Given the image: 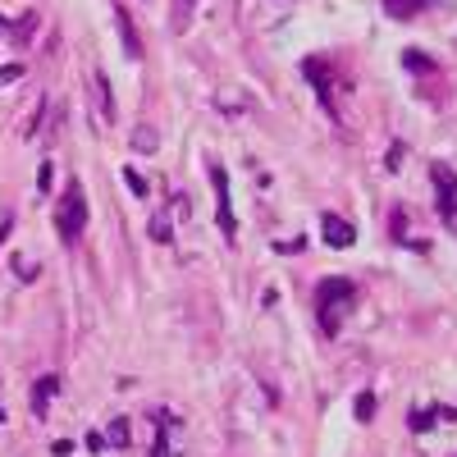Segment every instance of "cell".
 Listing matches in <instances>:
<instances>
[{
  "label": "cell",
  "mask_w": 457,
  "mask_h": 457,
  "mask_svg": "<svg viewBox=\"0 0 457 457\" xmlns=\"http://www.w3.org/2000/svg\"><path fill=\"white\" fill-rule=\"evenodd\" d=\"M170 430H174V416L155 412V449H151V457H170Z\"/></svg>",
  "instance_id": "cell-9"
},
{
  "label": "cell",
  "mask_w": 457,
  "mask_h": 457,
  "mask_svg": "<svg viewBox=\"0 0 457 457\" xmlns=\"http://www.w3.org/2000/svg\"><path fill=\"white\" fill-rule=\"evenodd\" d=\"M412 430H416V434H421V430H430V416H425V412H416V416H412Z\"/></svg>",
  "instance_id": "cell-19"
},
{
  "label": "cell",
  "mask_w": 457,
  "mask_h": 457,
  "mask_svg": "<svg viewBox=\"0 0 457 457\" xmlns=\"http://www.w3.org/2000/svg\"><path fill=\"white\" fill-rule=\"evenodd\" d=\"M151 238H155V242H170V215H165V210L151 220Z\"/></svg>",
  "instance_id": "cell-14"
},
{
  "label": "cell",
  "mask_w": 457,
  "mask_h": 457,
  "mask_svg": "<svg viewBox=\"0 0 457 457\" xmlns=\"http://www.w3.org/2000/svg\"><path fill=\"white\" fill-rule=\"evenodd\" d=\"M302 73L311 78V83H316L320 101H325V105H334V87H329V78H325V69H320V60H307V64H302Z\"/></svg>",
  "instance_id": "cell-10"
},
{
  "label": "cell",
  "mask_w": 457,
  "mask_h": 457,
  "mask_svg": "<svg viewBox=\"0 0 457 457\" xmlns=\"http://www.w3.org/2000/svg\"><path fill=\"white\" fill-rule=\"evenodd\" d=\"M320 233H325V242H329V247H338V251L352 247V238H357L352 225H348V220H338V215H325V220H320Z\"/></svg>",
  "instance_id": "cell-5"
},
{
  "label": "cell",
  "mask_w": 457,
  "mask_h": 457,
  "mask_svg": "<svg viewBox=\"0 0 457 457\" xmlns=\"http://www.w3.org/2000/svg\"><path fill=\"white\" fill-rule=\"evenodd\" d=\"M403 142H393V147H388V170H403Z\"/></svg>",
  "instance_id": "cell-17"
},
{
  "label": "cell",
  "mask_w": 457,
  "mask_h": 457,
  "mask_svg": "<svg viewBox=\"0 0 457 457\" xmlns=\"http://www.w3.org/2000/svg\"><path fill=\"white\" fill-rule=\"evenodd\" d=\"M114 23H119V37H124V51H129V60H142V42L138 32H133V18L124 5H114Z\"/></svg>",
  "instance_id": "cell-7"
},
{
  "label": "cell",
  "mask_w": 457,
  "mask_h": 457,
  "mask_svg": "<svg viewBox=\"0 0 457 457\" xmlns=\"http://www.w3.org/2000/svg\"><path fill=\"white\" fill-rule=\"evenodd\" d=\"M430 5H434V0H384L388 18H398V23H412V18H421Z\"/></svg>",
  "instance_id": "cell-6"
},
{
  "label": "cell",
  "mask_w": 457,
  "mask_h": 457,
  "mask_svg": "<svg viewBox=\"0 0 457 457\" xmlns=\"http://www.w3.org/2000/svg\"><path fill=\"white\" fill-rule=\"evenodd\" d=\"M357 307V284L343 275H329L325 284L316 288V311H320V325H325V334H338V325H343V316Z\"/></svg>",
  "instance_id": "cell-1"
},
{
  "label": "cell",
  "mask_w": 457,
  "mask_h": 457,
  "mask_svg": "<svg viewBox=\"0 0 457 457\" xmlns=\"http://www.w3.org/2000/svg\"><path fill=\"white\" fill-rule=\"evenodd\" d=\"M210 183H215V215H220V229H225V238L233 242V233H238V220H233V206H229V174L225 170H220V165H215V170H210Z\"/></svg>",
  "instance_id": "cell-4"
},
{
  "label": "cell",
  "mask_w": 457,
  "mask_h": 457,
  "mask_svg": "<svg viewBox=\"0 0 457 457\" xmlns=\"http://www.w3.org/2000/svg\"><path fill=\"white\" fill-rule=\"evenodd\" d=\"M192 5H197V0H174V28H188Z\"/></svg>",
  "instance_id": "cell-13"
},
{
  "label": "cell",
  "mask_w": 457,
  "mask_h": 457,
  "mask_svg": "<svg viewBox=\"0 0 457 457\" xmlns=\"http://www.w3.org/2000/svg\"><path fill=\"white\" fill-rule=\"evenodd\" d=\"M55 229H60V242H64V247H73V242L83 238V229H87V197H83V188H78V183L64 188L60 210H55Z\"/></svg>",
  "instance_id": "cell-2"
},
{
  "label": "cell",
  "mask_w": 457,
  "mask_h": 457,
  "mask_svg": "<svg viewBox=\"0 0 457 457\" xmlns=\"http://www.w3.org/2000/svg\"><path fill=\"white\" fill-rule=\"evenodd\" d=\"M0 32H5V18H0Z\"/></svg>",
  "instance_id": "cell-22"
},
{
  "label": "cell",
  "mask_w": 457,
  "mask_h": 457,
  "mask_svg": "<svg viewBox=\"0 0 457 457\" xmlns=\"http://www.w3.org/2000/svg\"><path fill=\"white\" fill-rule=\"evenodd\" d=\"M55 393H60V380H55V375H42V380H37V388H32V412L46 416V407H51Z\"/></svg>",
  "instance_id": "cell-8"
},
{
  "label": "cell",
  "mask_w": 457,
  "mask_h": 457,
  "mask_svg": "<svg viewBox=\"0 0 457 457\" xmlns=\"http://www.w3.org/2000/svg\"><path fill=\"white\" fill-rule=\"evenodd\" d=\"M124 183H129V192H133V197H142V201H147V197H151V183H147V179H142V174H138V170H133V165H129V170H124Z\"/></svg>",
  "instance_id": "cell-12"
},
{
  "label": "cell",
  "mask_w": 457,
  "mask_h": 457,
  "mask_svg": "<svg viewBox=\"0 0 457 457\" xmlns=\"http://www.w3.org/2000/svg\"><path fill=\"white\" fill-rule=\"evenodd\" d=\"M357 416H362V421H371V416H375V398H371V393L357 398Z\"/></svg>",
  "instance_id": "cell-16"
},
{
  "label": "cell",
  "mask_w": 457,
  "mask_h": 457,
  "mask_svg": "<svg viewBox=\"0 0 457 457\" xmlns=\"http://www.w3.org/2000/svg\"><path fill=\"white\" fill-rule=\"evenodd\" d=\"M430 179H434V188H439V220L457 233V174H453V165H444V160H434V170H430Z\"/></svg>",
  "instance_id": "cell-3"
},
{
  "label": "cell",
  "mask_w": 457,
  "mask_h": 457,
  "mask_svg": "<svg viewBox=\"0 0 457 457\" xmlns=\"http://www.w3.org/2000/svg\"><path fill=\"white\" fill-rule=\"evenodd\" d=\"M105 444H110V449H129V421H124V416H114L110 425H105V434H101Z\"/></svg>",
  "instance_id": "cell-11"
},
{
  "label": "cell",
  "mask_w": 457,
  "mask_h": 457,
  "mask_svg": "<svg viewBox=\"0 0 457 457\" xmlns=\"http://www.w3.org/2000/svg\"><path fill=\"white\" fill-rule=\"evenodd\" d=\"M0 425H5V407H0Z\"/></svg>",
  "instance_id": "cell-21"
},
{
  "label": "cell",
  "mask_w": 457,
  "mask_h": 457,
  "mask_svg": "<svg viewBox=\"0 0 457 457\" xmlns=\"http://www.w3.org/2000/svg\"><path fill=\"white\" fill-rule=\"evenodd\" d=\"M14 78H23V64H5V69H0V87L14 83Z\"/></svg>",
  "instance_id": "cell-18"
},
{
  "label": "cell",
  "mask_w": 457,
  "mask_h": 457,
  "mask_svg": "<svg viewBox=\"0 0 457 457\" xmlns=\"http://www.w3.org/2000/svg\"><path fill=\"white\" fill-rule=\"evenodd\" d=\"M403 64H407V69H416V73H425V69H430V60H425L421 51H403Z\"/></svg>",
  "instance_id": "cell-15"
},
{
  "label": "cell",
  "mask_w": 457,
  "mask_h": 457,
  "mask_svg": "<svg viewBox=\"0 0 457 457\" xmlns=\"http://www.w3.org/2000/svg\"><path fill=\"white\" fill-rule=\"evenodd\" d=\"M9 225H14V215H9V210H5V215H0V242H5V233H9Z\"/></svg>",
  "instance_id": "cell-20"
}]
</instances>
